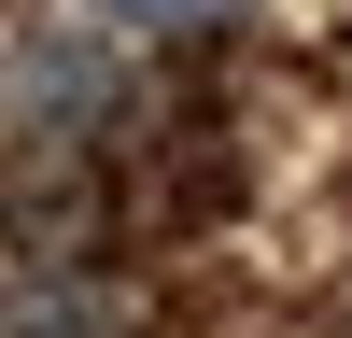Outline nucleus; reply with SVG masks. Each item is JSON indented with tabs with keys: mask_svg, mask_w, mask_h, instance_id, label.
Masks as SVG:
<instances>
[{
	"mask_svg": "<svg viewBox=\"0 0 352 338\" xmlns=\"http://www.w3.org/2000/svg\"><path fill=\"white\" fill-rule=\"evenodd\" d=\"M127 71H113V28H28L0 56V127L14 141H99Z\"/></svg>",
	"mask_w": 352,
	"mask_h": 338,
	"instance_id": "obj_1",
	"label": "nucleus"
},
{
	"mask_svg": "<svg viewBox=\"0 0 352 338\" xmlns=\"http://www.w3.org/2000/svg\"><path fill=\"white\" fill-rule=\"evenodd\" d=\"M14 338H127V296H99V282H56V296L14 310Z\"/></svg>",
	"mask_w": 352,
	"mask_h": 338,
	"instance_id": "obj_2",
	"label": "nucleus"
},
{
	"mask_svg": "<svg viewBox=\"0 0 352 338\" xmlns=\"http://www.w3.org/2000/svg\"><path fill=\"white\" fill-rule=\"evenodd\" d=\"M85 14H99V28H141V43H212L240 0H85Z\"/></svg>",
	"mask_w": 352,
	"mask_h": 338,
	"instance_id": "obj_3",
	"label": "nucleus"
}]
</instances>
